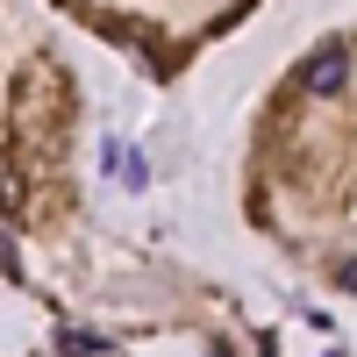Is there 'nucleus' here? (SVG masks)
Masks as SVG:
<instances>
[{
  "instance_id": "obj_1",
  "label": "nucleus",
  "mask_w": 357,
  "mask_h": 357,
  "mask_svg": "<svg viewBox=\"0 0 357 357\" xmlns=\"http://www.w3.org/2000/svg\"><path fill=\"white\" fill-rule=\"evenodd\" d=\"M343 86H350V43H343V36H329V43H321V50L307 57V65H301V93H314V100H336Z\"/></svg>"
},
{
  "instance_id": "obj_2",
  "label": "nucleus",
  "mask_w": 357,
  "mask_h": 357,
  "mask_svg": "<svg viewBox=\"0 0 357 357\" xmlns=\"http://www.w3.org/2000/svg\"><path fill=\"white\" fill-rule=\"evenodd\" d=\"M57 350H65V357H93L100 343H93V336H72V329H65V336H57Z\"/></svg>"
},
{
  "instance_id": "obj_3",
  "label": "nucleus",
  "mask_w": 357,
  "mask_h": 357,
  "mask_svg": "<svg viewBox=\"0 0 357 357\" xmlns=\"http://www.w3.org/2000/svg\"><path fill=\"white\" fill-rule=\"evenodd\" d=\"M0 279H22V257H15V243L0 236Z\"/></svg>"
},
{
  "instance_id": "obj_4",
  "label": "nucleus",
  "mask_w": 357,
  "mask_h": 357,
  "mask_svg": "<svg viewBox=\"0 0 357 357\" xmlns=\"http://www.w3.org/2000/svg\"><path fill=\"white\" fill-rule=\"evenodd\" d=\"M0 215H15V178L0 172Z\"/></svg>"
},
{
  "instance_id": "obj_5",
  "label": "nucleus",
  "mask_w": 357,
  "mask_h": 357,
  "mask_svg": "<svg viewBox=\"0 0 357 357\" xmlns=\"http://www.w3.org/2000/svg\"><path fill=\"white\" fill-rule=\"evenodd\" d=\"M215 357H229V343H215Z\"/></svg>"
}]
</instances>
